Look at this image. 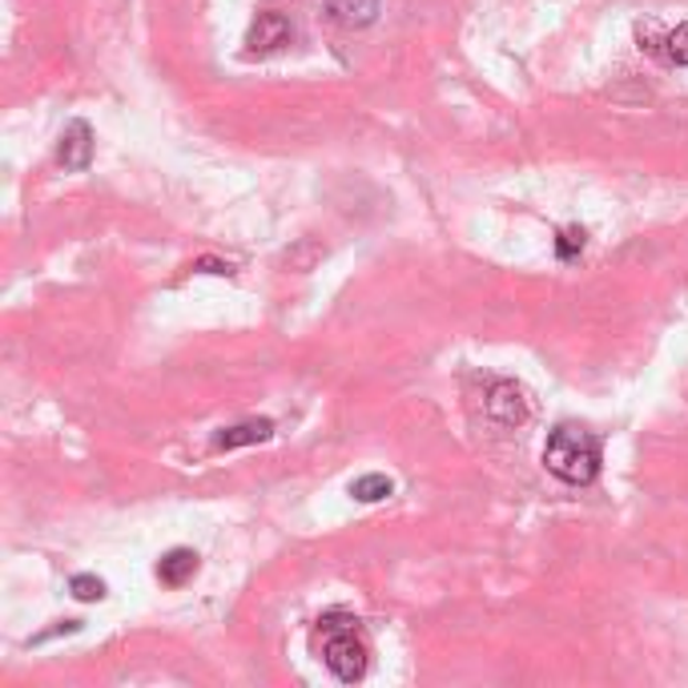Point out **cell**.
Returning a JSON list of instances; mask_svg holds the SVG:
<instances>
[{
    "mask_svg": "<svg viewBox=\"0 0 688 688\" xmlns=\"http://www.w3.org/2000/svg\"><path fill=\"white\" fill-rule=\"evenodd\" d=\"M270 435H274V423H270V419H246V423H233V427H226V431H218L213 447H218V451H238V447L267 444Z\"/></svg>",
    "mask_w": 688,
    "mask_h": 688,
    "instance_id": "cell-6",
    "label": "cell"
},
{
    "mask_svg": "<svg viewBox=\"0 0 688 688\" xmlns=\"http://www.w3.org/2000/svg\"><path fill=\"white\" fill-rule=\"evenodd\" d=\"M198 267L206 270V274H233V270L226 267V262H218V258H201Z\"/></svg>",
    "mask_w": 688,
    "mask_h": 688,
    "instance_id": "cell-13",
    "label": "cell"
},
{
    "mask_svg": "<svg viewBox=\"0 0 688 688\" xmlns=\"http://www.w3.org/2000/svg\"><path fill=\"white\" fill-rule=\"evenodd\" d=\"M322 624V633H326V644H322V660H326V668H331L334 677L346 680V685H355V680L367 677V644L358 640L355 628H351V616H326Z\"/></svg>",
    "mask_w": 688,
    "mask_h": 688,
    "instance_id": "cell-2",
    "label": "cell"
},
{
    "mask_svg": "<svg viewBox=\"0 0 688 688\" xmlns=\"http://www.w3.org/2000/svg\"><path fill=\"white\" fill-rule=\"evenodd\" d=\"M69 588H73V596H77L81 604L105 600V580H97V576H73V580H69Z\"/></svg>",
    "mask_w": 688,
    "mask_h": 688,
    "instance_id": "cell-11",
    "label": "cell"
},
{
    "mask_svg": "<svg viewBox=\"0 0 688 688\" xmlns=\"http://www.w3.org/2000/svg\"><path fill=\"white\" fill-rule=\"evenodd\" d=\"M390 491H395V483H390L387 476H378V471H371V476H358L355 483H351V496H355L358 503H378V500H387Z\"/></svg>",
    "mask_w": 688,
    "mask_h": 688,
    "instance_id": "cell-9",
    "label": "cell"
},
{
    "mask_svg": "<svg viewBox=\"0 0 688 688\" xmlns=\"http://www.w3.org/2000/svg\"><path fill=\"white\" fill-rule=\"evenodd\" d=\"M331 21L346 24V29H367L378 17V0H322Z\"/></svg>",
    "mask_w": 688,
    "mask_h": 688,
    "instance_id": "cell-8",
    "label": "cell"
},
{
    "mask_svg": "<svg viewBox=\"0 0 688 688\" xmlns=\"http://www.w3.org/2000/svg\"><path fill=\"white\" fill-rule=\"evenodd\" d=\"M544 467L555 479H564L572 488H584L600 476V439L576 423H560L548 435L544 447Z\"/></svg>",
    "mask_w": 688,
    "mask_h": 688,
    "instance_id": "cell-1",
    "label": "cell"
},
{
    "mask_svg": "<svg viewBox=\"0 0 688 688\" xmlns=\"http://www.w3.org/2000/svg\"><path fill=\"white\" fill-rule=\"evenodd\" d=\"M290 41H294V24H290V17H282V12H258V21L250 24V33H246V49L254 56L278 53V49L290 45Z\"/></svg>",
    "mask_w": 688,
    "mask_h": 688,
    "instance_id": "cell-3",
    "label": "cell"
},
{
    "mask_svg": "<svg viewBox=\"0 0 688 688\" xmlns=\"http://www.w3.org/2000/svg\"><path fill=\"white\" fill-rule=\"evenodd\" d=\"M584 238H588V233L580 230V226H567V230H560V238H555V254H560V258H576L580 250H584Z\"/></svg>",
    "mask_w": 688,
    "mask_h": 688,
    "instance_id": "cell-12",
    "label": "cell"
},
{
    "mask_svg": "<svg viewBox=\"0 0 688 688\" xmlns=\"http://www.w3.org/2000/svg\"><path fill=\"white\" fill-rule=\"evenodd\" d=\"M665 56L673 65H688V21L677 24V29L665 37Z\"/></svg>",
    "mask_w": 688,
    "mask_h": 688,
    "instance_id": "cell-10",
    "label": "cell"
},
{
    "mask_svg": "<svg viewBox=\"0 0 688 688\" xmlns=\"http://www.w3.org/2000/svg\"><path fill=\"white\" fill-rule=\"evenodd\" d=\"M194 572H198V552H189V548H169V552L157 560V580H161L166 588H181Z\"/></svg>",
    "mask_w": 688,
    "mask_h": 688,
    "instance_id": "cell-7",
    "label": "cell"
},
{
    "mask_svg": "<svg viewBox=\"0 0 688 688\" xmlns=\"http://www.w3.org/2000/svg\"><path fill=\"white\" fill-rule=\"evenodd\" d=\"M488 415L500 427H520L528 419V399H523V390L515 383H496L488 395Z\"/></svg>",
    "mask_w": 688,
    "mask_h": 688,
    "instance_id": "cell-5",
    "label": "cell"
},
{
    "mask_svg": "<svg viewBox=\"0 0 688 688\" xmlns=\"http://www.w3.org/2000/svg\"><path fill=\"white\" fill-rule=\"evenodd\" d=\"M56 157H61V166L73 169V174L90 169V157H93V129H90V122H69L65 125Z\"/></svg>",
    "mask_w": 688,
    "mask_h": 688,
    "instance_id": "cell-4",
    "label": "cell"
}]
</instances>
